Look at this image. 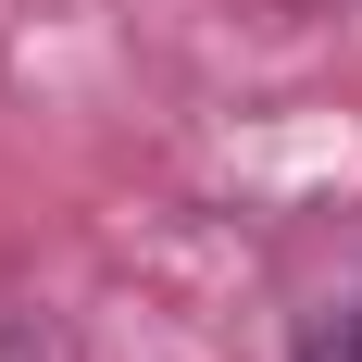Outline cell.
<instances>
[{"mask_svg":"<svg viewBox=\"0 0 362 362\" xmlns=\"http://www.w3.org/2000/svg\"><path fill=\"white\" fill-rule=\"evenodd\" d=\"M0 362H75L63 313H0Z\"/></svg>","mask_w":362,"mask_h":362,"instance_id":"6da1fadb","label":"cell"},{"mask_svg":"<svg viewBox=\"0 0 362 362\" xmlns=\"http://www.w3.org/2000/svg\"><path fill=\"white\" fill-rule=\"evenodd\" d=\"M300 362H362V300H350V313H325V325L300 337Z\"/></svg>","mask_w":362,"mask_h":362,"instance_id":"7a4b0ae2","label":"cell"}]
</instances>
